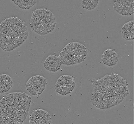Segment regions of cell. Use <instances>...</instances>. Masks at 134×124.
<instances>
[{"instance_id":"7402d4cb","label":"cell","mask_w":134,"mask_h":124,"mask_svg":"<svg viewBox=\"0 0 134 124\" xmlns=\"http://www.w3.org/2000/svg\"><path fill=\"white\" fill-rule=\"evenodd\" d=\"M12 1L14 2L16 4V5H18V4H19V0H13V1Z\"/></svg>"},{"instance_id":"44dd1931","label":"cell","mask_w":134,"mask_h":124,"mask_svg":"<svg viewBox=\"0 0 134 124\" xmlns=\"http://www.w3.org/2000/svg\"><path fill=\"white\" fill-rule=\"evenodd\" d=\"M50 12V11L48 10L47 9H44V12H43V14H47V13H48Z\"/></svg>"},{"instance_id":"5b68a950","label":"cell","mask_w":134,"mask_h":124,"mask_svg":"<svg viewBox=\"0 0 134 124\" xmlns=\"http://www.w3.org/2000/svg\"><path fill=\"white\" fill-rule=\"evenodd\" d=\"M99 1L96 0H83L81 2L82 7L87 10H92L96 7Z\"/></svg>"},{"instance_id":"8992f818","label":"cell","mask_w":134,"mask_h":124,"mask_svg":"<svg viewBox=\"0 0 134 124\" xmlns=\"http://www.w3.org/2000/svg\"><path fill=\"white\" fill-rule=\"evenodd\" d=\"M32 5V0H25V9H29Z\"/></svg>"},{"instance_id":"30bf717a","label":"cell","mask_w":134,"mask_h":124,"mask_svg":"<svg viewBox=\"0 0 134 124\" xmlns=\"http://www.w3.org/2000/svg\"><path fill=\"white\" fill-rule=\"evenodd\" d=\"M8 44L6 43L2 42L1 43V44H0V46L1 47V48L2 49H3V50L6 49V47L7 46Z\"/></svg>"},{"instance_id":"6da1fadb","label":"cell","mask_w":134,"mask_h":124,"mask_svg":"<svg viewBox=\"0 0 134 124\" xmlns=\"http://www.w3.org/2000/svg\"><path fill=\"white\" fill-rule=\"evenodd\" d=\"M88 80L93 86L92 103L101 110L118 105L129 93L127 81L115 73L107 74L99 80L91 78Z\"/></svg>"},{"instance_id":"3957f363","label":"cell","mask_w":134,"mask_h":124,"mask_svg":"<svg viewBox=\"0 0 134 124\" xmlns=\"http://www.w3.org/2000/svg\"><path fill=\"white\" fill-rule=\"evenodd\" d=\"M101 60L105 65L111 67L115 66L119 61L118 54L112 49H107L101 56Z\"/></svg>"},{"instance_id":"9a60e30c","label":"cell","mask_w":134,"mask_h":124,"mask_svg":"<svg viewBox=\"0 0 134 124\" xmlns=\"http://www.w3.org/2000/svg\"><path fill=\"white\" fill-rule=\"evenodd\" d=\"M6 82L7 86H11V87H12V83H13V82H12V81H6Z\"/></svg>"},{"instance_id":"d6986e66","label":"cell","mask_w":134,"mask_h":124,"mask_svg":"<svg viewBox=\"0 0 134 124\" xmlns=\"http://www.w3.org/2000/svg\"><path fill=\"white\" fill-rule=\"evenodd\" d=\"M7 42V37H5V38H2V39H1V43Z\"/></svg>"},{"instance_id":"277c9868","label":"cell","mask_w":134,"mask_h":124,"mask_svg":"<svg viewBox=\"0 0 134 124\" xmlns=\"http://www.w3.org/2000/svg\"><path fill=\"white\" fill-rule=\"evenodd\" d=\"M122 37L127 40L134 39V21L127 22L123 25L121 29Z\"/></svg>"},{"instance_id":"603a6c76","label":"cell","mask_w":134,"mask_h":124,"mask_svg":"<svg viewBox=\"0 0 134 124\" xmlns=\"http://www.w3.org/2000/svg\"><path fill=\"white\" fill-rule=\"evenodd\" d=\"M42 82H45V83H47V82H46V79H45V78H44V79H43L42 80Z\"/></svg>"},{"instance_id":"9c48e42d","label":"cell","mask_w":134,"mask_h":124,"mask_svg":"<svg viewBox=\"0 0 134 124\" xmlns=\"http://www.w3.org/2000/svg\"><path fill=\"white\" fill-rule=\"evenodd\" d=\"M26 38H24V37H18V43L19 44H21L26 39Z\"/></svg>"},{"instance_id":"8fae6325","label":"cell","mask_w":134,"mask_h":124,"mask_svg":"<svg viewBox=\"0 0 134 124\" xmlns=\"http://www.w3.org/2000/svg\"><path fill=\"white\" fill-rule=\"evenodd\" d=\"M7 76V74H2L1 75V81H6Z\"/></svg>"},{"instance_id":"ffe728a7","label":"cell","mask_w":134,"mask_h":124,"mask_svg":"<svg viewBox=\"0 0 134 124\" xmlns=\"http://www.w3.org/2000/svg\"><path fill=\"white\" fill-rule=\"evenodd\" d=\"M32 86V85H31V82L28 81V82H27V83L26 85V87L27 88L28 87H30V86Z\"/></svg>"},{"instance_id":"7c38bea8","label":"cell","mask_w":134,"mask_h":124,"mask_svg":"<svg viewBox=\"0 0 134 124\" xmlns=\"http://www.w3.org/2000/svg\"><path fill=\"white\" fill-rule=\"evenodd\" d=\"M7 44H13V37H7Z\"/></svg>"},{"instance_id":"e0dca14e","label":"cell","mask_w":134,"mask_h":124,"mask_svg":"<svg viewBox=\"0 0 134 124\" xmlns=\"http://www.w3.org/2000/svg\"><path fill=\"white\" fill-rule=\"evenodd\" d=\"M23 93L25 98H26V99H31V97L29 96L27 94H26V93Z\"/></svg>"},{"instance_id":"4fadbf2b","label":"cell","mask_w":134,"mask_h":124,"mask_svg":"<svg viewBox=\"0 0 134 124\" xmlns=\"http://www.w3.org/2000/svg\"><path fill=\"white\" fill-rule=\"evenodd\" d=\"M18 37H13V44H18Z\"/></svg>"},{"instance_id":"ba28073f","label":"cell","mask_w":134,"mask_h":124,"mask_svg":"<svg viewBox=\"0 0 134 124\" xmlns=\"http://www.w3.org/2000/svg\"><path fill=\"white\" fill-rule=\"evenodd\" d=\"M13 44H8L7 46L6 47V49L5 50V51H12L13 49H14V48H13Z\"/></svg>"},{"instance_id":"ac0fdd59","label":"cell","mask_w":134,"mask_h":124,"mask_svg":"<svg viewBox=\"0 0 134 124\" xmlns=\"http://www.w3.org/2000/svg\"><path fill=\"white\" fill-rule=\"evenodd\" d=\"M13 47L14 49L15 48H17L18 47H19V46L20 45V44H19V43H18V44H13Z\"/></svg>"},{"instance_id":"2e32d148","label":"cell","mask_w":134,"mask_h":124,"mask_svg":"<svg viewBox=\"0 0 134 124\" xmlns=\"http://www.w3.org/2000/svg\"><path fill=\"white\" fill-rule=\"evenodd\" d=\"M54 65L55 66V67H60L61 66V63L60 62H55L54 63Z\"/></svg>"},{"instance_id":"5bb4252c","label":"cell","mask_w":134,"mask_h":124,"mask_svg":"<svg viewBox=\"0 0 134 124\" xmlns=\"http://www.w3.org/2000/svg\"><path fill=\"white\" fill-rule=\"evenodd\" d=\"M44 9H37L35 11V12H37L38 13H43V12H44Z\"/></svg>"},{"instance_id":"7a4b0ae2","label":"cell","mask_w":134,"mask_h":124,"mask_svg":"<svg viewBox=\"0 0 134 124\" xmlns=\"http://www.w3.org/2000/svg\"><path fill=\"white\" fill-rule=\"evenodd\" d=\"M114 2L113 7L122 16H128L134 13L133 0H116Z\"/></svg>"},{"instance_id":"52a82bcc","label":"cell","mask_w":134,"mask_h":124,"mask_svg":"<svg viewBox=\"0 0 134 124\" xmlns=\"http://www.w3.org/2000/svg\"><path fill=\"white\" fill-rule=\"evenodd\" d=\"M18 7L21 9H25V1L19 0Z\"/></svg>"}]
</instances>
